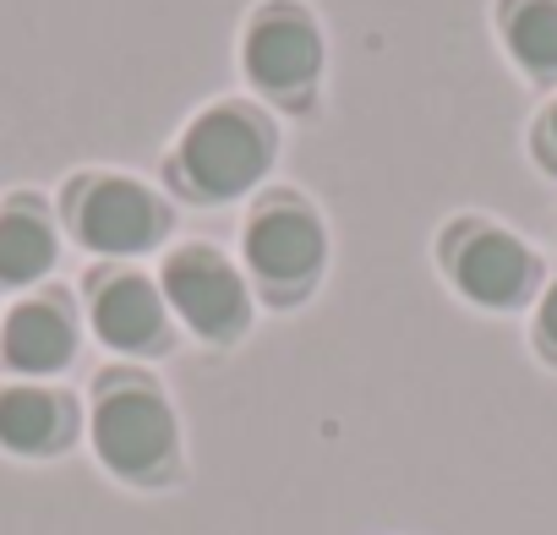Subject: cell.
Listing matches in <instances>:
<instances>
[{"instance_id": "1", "label": "cell", "mask_w": 557, "mask_h": 535, "mask_svg": "<svg viewBox=\"0 0 557 535\" xmlns=\"http://www.w3.org/2000/svg\"><path fill=\"white\" fill-rule=\"evenodd\" d=\"M278 153H285L278 115L257 104L251 94H219L197 104L170 137L159 159V186L170 202H186V208L251 202L262 186H273Z\"/></svg>"}, {"instance_id": "2", "label": "cell", "mask_w": 557, "mask_h": 535, "mask_svg": "<svg viewBox=\"0 0 557 535\" xmlns=\"http://www.w3.org/2000/svg\"><path fill=\"white\" fill-rule=\"evenodd\" d=\"M235 257L251 279L257 307H268V312L307 307L334 268V229H329L323 202L290 181L262 186L240 213V251Z\"/></svg>"}, {"instance_id": "3", "label": "cell", "mask_w": 557, "mask_h": 535, "mask_svg": "<svg viewBox=\"0 0 557 535\" xmlns=\"http://www.w3.org/2000/svg\"><path fill=\"white\" fill-rule=\"evenodd\" d=\"M88 448L126 486H175L186 470V432L170 388L143 366H104L88 394Z\"/></svg>"}, {"instance_id": "4", "label": "cell", "mask_w": 557, "mask_h": 535, "mask_svg": "<svg viewBox=\"0 0 557 535\" xmlns=\"http://www.w3.org/2000/svg\"><path fill=\"white\" fill-rule=\"evenodd\" d=\"M240 83L273 115L312 121L329 83V28L312 0H251L235 39Z\"/></svg>"}, {"instance_id": "5", "label": "cell", "mask_w": 557, "mask_h": 535, "mask_svg": "<svg viewBox=\"0 0 557 535\" xmlns=\"http://www.w3.org/2000/svg\"><path fill=\"white\" fill-rule=\"evenodd\" d=\"M55 213L66 240H77L94 262H137L164 251L175 235V202L164 186L110 164L72 170L55 186Z\"/></svg>"}, {"instance_id": "6", "label": "cell", "mask_w": 557, "mask_h": 535, "mask_svg": "<svg viewBox=\"0 0 557 535\" xmlns=\"http://www.w3.org/2000/svg\"><path fill=\"white\" fill-rule=\"evenodd\" d=\"M432 262L443 285L486 312V318H513V312H530L541 285H546V257L513 229L503 224L497 213H481V208H465V213H448L432 235Z\"/></svg>"}, {"instance_id": "7", "label": "cell", "mask_w": 557, "mask_h": 535, "mask_svg": "<svg viewBox=\"0 0 557 535\" xmlns=\"http://www.w3.org/2000/svg\"><path fill=\"white\" fill-rule=\"evenodd\" d=\"M153 279L170 301V318L181 334H191L202 350H235L257 328V296L235 251L219 240H170Z\"/></svg>"}, {"instance_id": "8", "label": "cell", "mask_w": 557, "mask_h": 535, "mask_svg": "<svg viewBox=\"0 0 557 535\" xmlns=\"http://www.w3.org/2000/svg\"><path fill=\"white\" fill-rule=\"evenodd\" d=\"M77 301H83V323L94 328V339L126 366L159 361L181 339L170 301L143 262H94L77 285Z\"/></svg>"}, {"instance_id": "9", "label": "cell", "mask_w": 557, "mask_h": 535, "mask_svg": "<svg viewBox=\"0 0 557 535\" xmlns=\"http://www.w3.org/2000/svg\"><path fill=\"white\" fill-rule=\"evenodd\" d=\"M83 301L66 285H39L0 312V366L12 377L50 383L83 350Z\"/></svg>"}, {"instance_id": "10", "label": "cell", "mask_w": 557, "mask_h": 535, "mask_svg": "<svg viewBox=\"0 0 557 535\" xmlns=\"http://www.w3.org/2000/svg\"><path fill=\"white\" fill-rule=\"evenodd\" d=\"M61 246H66V229L50 191L17 186L0 197V290L28 296L50 285L61 268Z\"/></svg>"}, {"instance_id": "11", "label": "cell", "mask_w": 557, "mask_h": 535, "mask_svg": "<svg viewBox=\"0 0 557 535\" xmlns=\"http://www.w3.org/2000/svg\"><path fill=\"white\" fill-rule=\"evenodd\" d=\"M88 432V415L77 394L61 383H34V377H7L0 383V448L17 459H55Z\"/></svg>"}, {"instance_id": "12", "label": "cell", "mask_w": 557, "mask_h": 535, "mask_svg": "<svg viewBox=\"0 0 557 535\" xmlns=\"http://www.w3.org/2000/svg\"><path fill=\"white\" fill-rule=\"evenodd\" d=\"M492 34L530 88H557V0H492Z\"/></svg>"}, {"instance_id": "13", "label": "cell", "mask_w": 557, "mask_h": 535, "mask_svg": "<svg viewBox=\"0 0 557 535\" xmlns=\"http://www.w3.org/2000/svg\"><path fill=\"white\" fill-rule=\"evenodd\" d=\"M524 153H530V164H535L546 181H557V88L535 104V115H530V126H524Z\"/></svg>"}, {"instance_id": "14", "label": "cell", "mask_w": 557, "mask_h": 535, "mask_svg": "<svg viewBox=\"0 0 557 535\" xmlns=\"http://www.w3.org/2000/svg\"><path fill=\"white\" fill-rule=\"evenodd\" d=\"M530 350L557 372V268L546 274V285H541V296L530 307Z\"/></svg>"}]
</instances>
